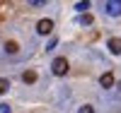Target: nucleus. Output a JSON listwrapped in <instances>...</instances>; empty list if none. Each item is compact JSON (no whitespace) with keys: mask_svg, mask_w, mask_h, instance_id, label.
<instances>
[{"mask_svg":"<svg viewBox=\"0 0 121 113\" xmlns=\"http://www.w3.org/2000/svg\"><path fill=\"white\" fill-rule=\"evenodd\" d=\"M5 53H10V55L17 53V43H15V41H7V43H5Z\"/></svg>","mask_w":121,"mask_h":113,"instance_id":"obj_7","label":"nucleus"},{"mask_svg":"<svg viewBox=\"0 0 121 113\" xmlns=\"http://www.w3.org/2000/svg\"><path fill=\"white\" fill-rule=\"evenodd\" d=\"M0 113H10V106L7 104H0Z\"/></svg>","mask_w":121,"mask_h":113,"instance_id":"obj_12","label":"nucleus"},{"mask_svg":"<svg viewBox=\"0 0 121 113\" xmlns=\"http://www.w3.org/2000/svg\"><path fill=\"white\" fill-rule=\"evenodd\" d=\"M116 87H119V91H121V82H119V84H116Z\"/></svg>","mask_w":121,"mask_h":113,"instance_id":"obj_13","label":"nucleus"},{"mask_svg":"<svg viewBox=\"0 0 121 113\" xmlns=\"http://www.w3.org/2000/svg\"><path fill=\"white\" fill-rule=\"evenodd\" d=\"M87 7H90V3H87V0H82V3H75V10H78V12H85Z\"/></svg>","mask_w":121,"mask_h":113,"instance_id":"obj_9","label":"nucleus"},{"mask_svg":"<svg viewBox=\"0 0 121 113\" xmlns=\"http://www.w3.org/2000/svg\"><path fill=\"white\" fill-rule=\"evenodd\" d=\"M78 113H95V108H92V106H80Z\"/></svg>","mask_w":121,"mask_h":113,"instance_id":"obj_11","label":"nucleus"},{"mask_svg":"<svg viewBox=\"0 0 121 113\" xmlns=\"http://www.w3.org/2000/svg\"><path fill=\"white\" fill-rule=\"evenodd\" d=\"M80 24H82V27H90V24H92V15H80Z\"/></svg>","mask_w":121,"mask_h":113,"instance_id":"obj_8","label":"nucleus"},{"mask_svg":"<svg viewBox=\"0 0 121 113\" xmlns=\"http://www.w3.org/2000/svg\"><path fill=\"white\" fill-rule=\"evenodd\" d=\"M99 84H102L104 89H109V87H114V75H112V72H104L102 77H99Z\"/></svg>","mask_w":121,"mask_h":113,"instance_id":"obj_4","label":"nucleus"},{"mask_svg":"<svg viewBox=\"0 0 121 113\" xmlns=\"http://www.w3.org/2000/svg\"><path fill=\"white\" fill-rule=\"evenodd\" d=\"M7 87H10V82H7L5 77H0V94H5V91H7Z\"/></svg>","mask_w":121,"mask_h":113,"instance_id":"obj_10","label":"nucleus"},{"mask_svg":"<svg viewBox=\"0 0 121 113\" xmlns=\"http://www.w3.org/2000/svg\"><path fill=\"white\" fill-rule=\"evenodd\" d=\"M51 29H53L51 19H39V22H36V31L39 34H51Z\"/></svg>","mask_w":121,"mask_h":113,"instance_id":"obj_3","label":"nucleus"},{"mask_svg":"<svg viewBox=\"0 0 121 113\" xmlns=\"http://www.w3.org/2000/svg\"><path fill=\"white\" fill-rule=\"evenodd\" d=\"M51 70H53V75L63 77V75L68 72V60H65V58H56V60H53V65H51Z\"/></svg>","mask_w":121,"mask_h":113,"instance_id":"obj_1","label":"nucleus"},{"mask_svg":"<svg viewBox=\"0 0 121 113\" xmlns=\"http://www.w3.org/2000/svg\"><path fill=\"white\" fill-rule=\"evenodd\" d=\"M109 51L114 55H119L121 53V39H109Z\"/></svg>","mask_w":121,"mask_h":113,"instance_id":"obj_5","label":"nucleus"},{"mask_svg":"<svg viewBox=\"0 0 121 113\" xmlns=\"http://www.w3.org/2000/svg\"><path fill=\"white\" fill-rule=\"evenodd\" d=\"M22 79L27 82V84H34V82H36V72H32V70H27V72L22 75Z\"/></svg>","mask_w":121,"mask_h":113,"instance_id":"obj_6","label":"nucleus"},{"mask_svg":"<svg viewBox=\"0 0 121 113\" xmlns=\"http://www.w3.org/2000/svg\"><path fill=\"white\" fill-rule=\"evenodd\" d=\"M104 12L109 17H119L121 15V0H109V3L104 5Z\"/></svg>","mask_w":121,"mask_h":113,"instance_id":"obj_2","label":"nucleus"}]
</instances>
